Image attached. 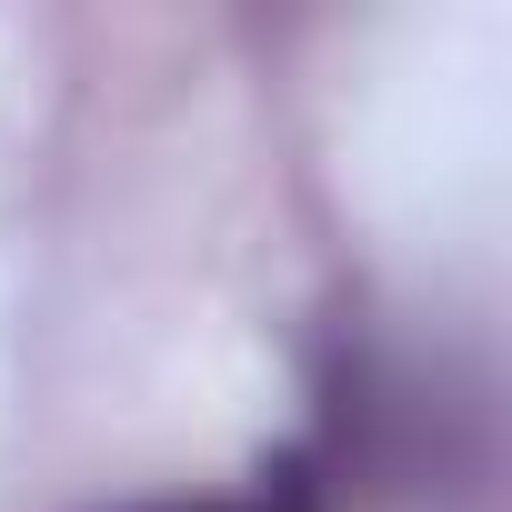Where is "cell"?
<instances>
[{"label":"cell","instance_id":"cell-1","mask_svg":"<svg viewBox=\"0 0 512 512\" xmlns=\"http://www.w3.org/2000/svg\"><path fill=\"white\" fill-rule=\"evenodd\" d=\"M342 502V472L322 452V432L302 442H272L231 492H151V502H111V512H332Z\"/></svg>","mask_w":512,"mask_h":512}]
</instances>
